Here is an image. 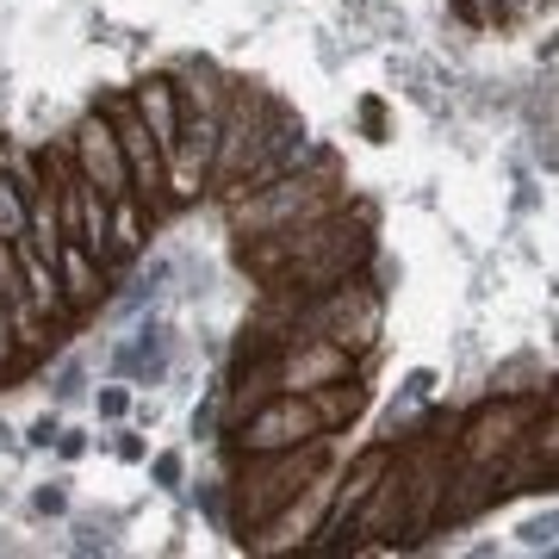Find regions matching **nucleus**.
<instances>
[{
  "label": "nucleus",
  "mask_w": 559,
  "mask_h": 559,
  "mask_svg": "<svg viewBox=\"0 0 559 559\" xmlns=\"http://www.w3.org/2000/svg\"><path fill=\"white\" fill-rule=\"evenodd\" d=\"M330 436L318 417V404L311 392H267L255 411H242L237 423H224V441H230V454H280V448H305V441Z\"/></svg>",
  "instance_id": "nucleus-4"
},
{
  "label": "nucleus",
  "mask_w": 559,
  "mask_h": 559,
  "mask_svg": "<svg viewBox=\"0 0 559 559\" xmlns=\"http://www.w3.org/2000/svg\"><path fill=\"white\" fill-rule=\"evenodd\" d=\"M330 498H336V473L323 466L318 479L305 485L286 510H274L255 535H242L249 540V554H293V547H311V540L323 535V522H330Z\"/></svg>",
  "instance_id": "nucleus-6"
},
{
  "label": "nucleus",
  "mask_w": 559,
  "mask_h": 559,
  "mask_svg": "<svg viewBox=\"0 0 559 559\" xmlns=\"http://www.w3.org/2000/svg\"><path fill=\"white\" fill-rule=\"evenodd\" d=\"M131 106H138V119L150 124V138H156L162 156H175L180 143V81L175 75H143L131 87Z\"/></svg>",
  "instance_id": "nucleus-10"
},
{
  "label": "nucleus",
  "mask_w": 559,
  "mask_h": 559,
  "mask_svg": "<svg viewBox=\"0 0 559 559\" xmlns=\"http://www.w3.org/2000/svg\"><path fill=\"white\" fill-rule=\"evenodd\" d=\"M100 112L112 119V131H119L124 143V162H131V193H138V205L150 212V224L168 212V156L156 150V138H150V124L138 119V106H131V94H112V100H100Z\"/></svg>",
  "instance_id": "nucleus-5"
},
{
  "label": "nucleus",
  "mask_w": 559,
  "mask_h": 559,
  "mask_svg": "<svg viewBox=\"0 0 559 559\" xmlns=\"http://www.w3.org/2000/svg\"><path fill=\"white\" fill-rule=\"evenodd\" d=\"M342 193H336V168L330 162H311V168H280L274 180H261V187H249V193H237V200L224 205L230 212V237H274V230H293V224H311L323 218V212H336Z\"/></svg>",
  "instance_id": "nucleus-1"
},
{
  "label": "nucleus",
  "mask_w": 559,
  "mask_h": 559,
  "mask_svg": "<svg viewBox=\"0 0 559 559\" xmlns=\"http://www.w3.org/2000/svg\"><path fill=\"white\" fill-rule=\"evenodd\" d=\"M323 466H330V436L305 441V448H280V454H242V473L230 479V522L242 535H255L261 522L286 510Z\"/></svg>",
  "instance_id": "nucleus-2"
},
{
  "label": "nucleus",
  "mask_w": 559,
  "mask_h": 559,
  "mask_svg": "<svg viewBox=\"0 0 559 559\" xmlns=\"http://www.w3.org/2000/svg\"><path fill=\"white\" fill-rule=\"evenodd\" d=\"M106 267L87 242H75V237H62V249H57V286H62V311H94V305L106 299Z\"/></svg>",
  "instance_id": "nucleus-9"
},
{
  "label": "nucleus",
  "mask_w": 559,
  "mask_h": 559,
  "mask_svg": "<svg viewBox=\"0 0 559 559\" xmlns=\"http://www.w3.org/2000/svg\"><path fill=\"white\" fill-rule=\"evenodd\" d=\"M540 392H522V399H491L479 404L473 417L460 423L454 436V460L460 466H485V473H510L522 460V448H528V429H535L540 417Z\"/></svg>",
  "instance_id": "nucleus-3"
},
{
  "label": "nucleus",
  "mask_w": 559,
  "mask_h": 559,
  "mask_svg": "<svg viewBox=\"0 0 559 559\" xmlns=\"http://www.w3.org/2000/svg\"><path fill=\"white\" fill-rule=\"evenodd\" d=\"M100 411H106V417H119V411H124V392H119V385H112V392H100Z\"/></svg>",
  "instance_id": "nucleus-12"
},
{
  "label": "nucleus",
  "mask_w": 559,
  "mask_h": 559,
  "mask_svg": "<svg viewBox=\"0 0 559 559\" xmlns=\"http://www.w3.org/2000/svg\"><path fill=\"white\" fill-rule=\"evenodd\" d=\"M32 230V187L0 168V242H25Z\"/></svg>",
  "instance_id": "nucleus-11"
},
{
  "label": "nucleus",
  "mask_w": 559,
  "mask_h": 559,
  "mask_svg": "<svg viewBox=\"0 0 559 559\" xmlns=\"http://www.w3.org/2000/svg\"><path fill=\"white\" fill-rule=\"evenodd\" d=\"M554 473H559V460H554Z\"/></svg>",
  "instance_id": "nucleus-13"
},
{
  "label": "nucleus",
  "mask_w": 559,
  "mask_h": 559,
  "mask_svg": "<svg viewBox=\"0 0 559 559\" xmlns=\"http://www.w3.org/2000/svg\"><path fill=\"white\" fill-rule=\"evenodd\" d=\"M69 162H75V175L87 180V187H100L112 205L138 200V193H131V162H124V143H119V131H112L106 112H87V119L75 124V138H69Z\"/></svg>",
  "instance_id": "nucleus-7"
},
{
  "label": "nucleus",
  "mask_w": 559,
  "mask_h": 559,
  "mask_svg": "<svg viewBox=\"0 0 559 559\" xmlns=\"http://www.w3.org/2000/svg\"><path fill=\"white\" fill-rule=\"evenodd\" d=\"M399 460V441H373V448H360L348 466L336 473V498H330V522H323V535L311 540V547H336L348 528H355V516L367 510V498H373V485L385 479V466Z\"/></svg>",
  "instance_id": "nucleus-8"
}]
</instances>
